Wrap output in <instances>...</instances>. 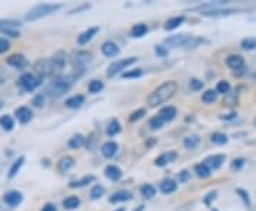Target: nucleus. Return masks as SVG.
I'll use <instances>...</instances> for the list:
<instances>
[{
	"instance_id": "obj_1",
	"label": "nucleus",
	"mask_w": 256,
	"mask_h": 211,
	"mask_svg": "<svg viewBox=\"0 0 256 211\" xmlns=\"http://www.w3.org/2000/svg\"><path fill=\"white\" fill-rule=\"evenodd\" d=\"M178 90V84L174 80H168L164 82L162 84H160L156 90H152V93L148 96L146 99V104L152 109L160 107L161 104H164L168 100H171L175 96V93Z\"/></svg>"
},
{
	"instance_id": "obj_2",
	"label": "nucleus",
	"mask_w": 256,
	"mask_h": 211,
	"mask_svg": "<svg viewBox=\"0 0 256 211\" xmlns=\"http://www.w3.org/2000/svg\"><path fill=\"white\" fill-rule=\"evenodd\" d=\"M66 67V57L57 55L52 59H40L34 63V70L40 79L48 76H57Z\"/></svg>"
},
{
	"instance_id": "obj_3",
	"label": "nucleus",
	"mask_w": 256,
	"mask_h": 211,
	"mask_svg": "<svg viewBox=\"0 0 256 211\" xmlns=\"http://www.w3.org/2000/svg\"><path fill=\"white\" fill-rule=\"evenodd\" d=\"M166 46L175 47V49H185V50H192L196 49L201 45L208 43V40H205L204 37L190 36V35H174V36L165 39L164 42Z\"/></svg>"
},
{
	"instance_id": "obj_4",
	"label": "nucleus",
	"mask_w": 256,
	"mask_h": 211,
	"mask_svg": "<svg viewBox=\"0 0 256 211\" xmlns=\"http://www.w3.org/2000/svg\"><path fill=\"white\" fill-rule=\"evenodd\" d=\"M60 9H62L60 3H40V5H37V6L28 10L24 19L28 22H36V20H40V19L53 15V13H56L57 10Z\"/></svg>"
},
{
	"instance_id": "obj_5",
	"label": "nucleus",
	"mask_w": 256,
	"mask_h": 211,
	"mask_svg": "<svg viewBox=\"0 0 256 211\" xmlns=\"http://www.w3.org/2000/svg\"><path fill=\"white\" fill-rule=\"evenodd\" d=\"M72 84H73V82L68 77H56L54 80L52 82V84L47 87V93H48V96L56 97V99L62 97L66 93L70 92Z\"/></svg>"
},
{
	"instance_id": "obj_6",
	"label": "nucleus",
	"mask_w": 256,
	"mask_h": 211,
	"mask_svg": "<svg viewBox=\"0 0 256 211\" xmlns=\"http://www.w3.org/2000/svg\"><path fill=\"white\" fill-rule=\"evenodd\" d=\"M137 60V57H126V59H120V60L112 62L107 69V76L108 77H116L117 74H122L124 72H127L128 67L136 65Z\"/></svg>"
},
{
	"instance_id": "obj_7",
	"label": "nucleus",
	"mask_w": 256,
	"mask_h": 211,
	"mask_svg": "<svg viewBox=\"0 0 256 211\" xmlns=\"http://www.w3.org/2000/svg\"><path fill=\"white\" fill-rule=\"evenodd\" d=\"M92 55L87 50H77L72 56V63L76 70H84L87 66L92 65Z\"/></svg>"
},
{
	"instance_id": "obj_8",
	"label": "nucleus",
	"mask_w": 256,
	"mask_h": 211,
	"mask_svg": "<svg viewBox=\"0 0 256 211\" xmlns=\"http://www.w3.org/2000/svg\"><path fill=\"white\" fill-rule=\"evenodd\" d=\"M18 84L23 87V90H26L28 93H32L36 90L37 87L42 84V79L33 73H24L20 76L18 79Z\"/></svg>"
},
{
	"instance_id": "obj_9",
	"label": "nucleus",
	"mask_w": 256,
	"mask_h": 211,
	"mask_svg": "<svg viewBox=\"0 0 256 211\" xmlns=\"http://www.w3.org/2000/svg\"><path fill=\"white\" fill-rule=\"evenodd\" d=\"M238 9H225V8H208V9L201 10L202 16H206V18H224V16H230V15H235L238 13Z\"/></svg>"
},
{
	"instance_id": "obj_10",
	"label": "nucleus",
	"mask_w": 256,
	"mask_h": 211,
	"mask_svg": "<svg viewBox=\"0 0 256 211\" xmlns=\"http://www.w3.org/2000/svg\"><path fill=\"white\" fill-rule=\"evenodd\" d=\"M225 63L228 66L230 70H234L235 73L236 72H240L244 73L245 70V59L240 55H229L225 60Z\"/></svg>"
},
{
	"instance_id": "obj_11",
	"label": "nucleus",
	"mask_w": 256,
	"mask_h": 211,
	"mask_svg": "<svg viewBox=\"0 0 256 211\" xmlns=\"http://www.w3.org/2000/svg\"><path fill=\"white\" fill-rule=\"evenodd\" d=\"M98 32H100V28H98V26L88 28L87 30H84L82 33L78 35V37H77V43H78L80 46H86V45H88L92 39L98 35Z\"/></svg>"
},
{
	"instance_id": "obj_12",
	"label": "nucleus",
	"mask_w": 256,
	"mask_h": 211,
	"mask_svg": "<svg viewBox=\"0 0 256 211\" xmlns=\"http://www.w3.org/2000/svg\"><path fill=\"white\" fill-rule=\"evenodd\" d=\"M176 158H178V153L175 150H168V151H165V153H162V154H160V156L156 157L154 164L156 167H165V165L174 163Z\"/></svg>"
},
{
	"instance_id": "obj_13",
	"label": "nucleus",
	"mask_w": 256,
	"mask_h": 211,
	"mask_svg": "<svg viewBox=\"0 0 256 211\" xmlns=\"http://www.w3.org/2000/svg\"><path fill=\"white\" fill-rule=\"evenodd\" d=\"M225 160H226V156H225V154H212V156L206 157V158L204 160V163L210 167V171H215V170H220V167L224 165Z\"/></svg>"
},
{
	"instance_id": "obj_14",
	"label": "nucleus",
	"mask_w": 256,
	"mask_h": 211,
	"mask_svg": "<svg viewBox=\"0 0 256 211\" xmlns=\"http://www.w3.org/2000/svg\"><path fill=\"white\" fill-rule=\"evenodd\" d=\"M3 201L6 202L9 207H18V204L23 201V194L18 191V190H10L3 195Z\"/></svg>"
},
{
	"instance_id": "obj_15",
	"label": "nucleus",
	"mask_w": 256,
	"mask_h": 211,
	"mask_svg": "<svg viewBox=\"0 0 256 211\" xmlns=\"http://www.w3.org/2000/svg\"><path fill=\"white\" fill-rule=\"evenodd\" d=\"M101 53L106 56V57H116V56L120 55V46L112 42V40H106L102 45H101Z\"/></svg>"
},
{
	"instance_id": "obj_16",
	"label": "nucleus",
	"mask_w": 256,
	"mask_h": 211,
	"mask_svg": "<svg viewBox=\"0 0 256 211\" xmlns=\"http://www.w3.org/2000/svg\"><path fill=\"white\" fill-rule=\"evenodd\" d=\"M100 150L101 154L106 157V158H112V157H116V154L118 153L120 147L114 140H108V141H106V143L101 146Z\"/></svg>"
},
{
	"instance_id": "obj_17",
	"label": "nucleus",
	"mask_w": 256,
	"mask_h": 211,
	"mask_svg": "<svg viewBox=\"0 0 256 211\" xmlns=\"http://www.w3.org/2000/svg\"><path fill=\"white\" fill-rule=\"evenodd\" d=\"M14 116L22 124H28V121H32L33 119V111L32 109H28V106H20L14 111Z\"/></svg>"
},
{
	"instance_id": "obj_18",
	"label": "nucleus",
	"mask_w": 256,
	"mask_h": 211,
	"mask_svg": "<svg viewBox=\"0 0 256 211\" xmlns=\"http://www.w3.org/2000/svg\"><path fill=\"white\" fill-rule=\"evenodd\" d=\"M6 63H8L10 67H14V69H18V70H23V69L28 65V59H26L23 55L9 56V57H8V60H6Z\"/></svg>"
},
{
	"instance_id": "obj_19",
	"label": "nucleus",
	"mask_w": 256,
	"mask_h": 211,
	"mask_svg": "<svg viewBox=\"0 0 256 211\" xmlns=\"http://www.w3.org/2000/svg\"><path fill=\"white\" fill-rule=\"evenodd\" d=\"M104 175L108 180H111V181H118V180H121V177H122V170L120 168L118 165L108 164L106 165V168H104Z\"/></svg>"
},
{
	"instance_id": "obj_20",
	"label": "nucleus",
	"mask_w": 256,
	"mask_h": 211,
	"mask_svg": "<svg viewBox=\"0 0 256 211\" xmlns=\"http://www.w3.org/2000/svg\"><path fill=\"white\" fill-rule=\"evenodd\" d=\"M132 200V193L130 190H118L111 195L108 201L112 204H118V202H127Z\"/></svg>"
},
{
	"instance_id": "obj_21",
	"label": "nucleus",
	"mask_w": 256,
	"mask_h": 211,
	"mask_svg": "<svg viewBox=\"0 0 256 211\" xmlns=\"http://www.w3.org/2000/svg\"><path fill=\"white\" fill-rule=\"evenodd\" d=\"M176 188H178V181L174 180V178H165V180H162L161 184H160V191L162 194H165V195L175 193Z\"/></svg>"
},
{
	"instance_id": "obj_22",
	"label": "nucleus",
	"mask_w": 256,
	"mask_h": 211,
	"mask_svg": "<svg viewBox=\"0 0 256 211\" xmlns=\"http://www.w3.org/2000/svg\"><path fill=\"white\" fill-rule=\"evenodd\" d=\"M86 103V96H82V94H74L72 97H68L67 100H66V107L67 109H72V110H77V109H80L82 107V104Z\"/></svg>"
},
{
	"instance_id": "obj_23",
	"label": "nucleus",
	"mask_w": 256,
	"mask_h": 211,
	"mask_svg": "<svg viewBox=\"0 0 256 211\" xmlns=\"http://www.w3.org/2000/svg\"><path fill=\"white\" fill-rule=\"evenodd\" d=\"M176 107L174 106H164L161 110L158 111V116L164 120V123H171L176 117Z\"/></svg>"
},
{
	"instance_id": "obj_24",
	"label": "nucleus",
	"mask_w": 256,
	"mask_h": 211,
	"mask_svg": "<svg viewBox=\"0 0 256 211\" xmlns=\"http://www.w3.org/2000/svg\"><path fill=\"white\" fill-rule=\"evenodd\" d=\"M74 165H76V160H74L73 157L64 156L58 160V163H57V170H58L60 173H67V171H70V170L73 168Z\"/></svg>"
},
{
	"instance_id": "obj_25",
	"label": "nucleus",
	"mask_w": 256,
	"mask_h": 211,
	"mask_svg": "<svg viewBox=\"0 0 256 211\" xmlns=\"http://www.w3.org/2000/svg\"><path fill=\"white\" fill-rule=\"evenodd\" d=\"M24 161H26V157L20 156L18 158H16L9 168V173H8V178H14L18 173H20V168L24 165Z\"/></svg>"
},
{
	"instance_id": "obj_26",
	"label": "nucleus",
	"mask_w": 256,
	"mask_h": 211,
	"mask_svg": "<svg viewBox=\"0 0 256 211\" xmlns=\"http://www.w3.org/2000/svg\"><path fill=\"white\" fill-rule=\"evenodd\" d=\"M94 181H96V175H84L80 180H73V181H70V183H68V187H70V188H82V187L94 183Z\"/></svg>"
},
{
	"instance_id": "obj_27",
	"label": "nucleus",
	"mask_w": 256,
	"mask_h": 211,
	"mask_svg": "<svg viewBox=\"0 0 256 211\" xmlns=\"http://www.w3.org/2000/svg\"><path fill=\"white\" fill-rule=\"evenodd\" d=\"M80 204H82V200L77 195H68L63 200V207L66 210H76L80 207Z\"/></svg>"
},
{
	"instance_id": "obj_28",
	"label": "nucleus",
	"mask_w": 256,
	"mask_h": 211,
	"mask_svg": "<svg viewBox=\"0 0 256 211\" xmlns=\"http://www.w3.org/2000/svg\"><path fill=\"white\" fill-rule=\"evenodd\" d=\"M184 22H185V16L181 15V16H174V18L168 19L166 22H165V30H175V29H178L181 25H184Z\"/></svg>"
},
{
	"instance_id": "obj_29",
	"label": "nucleus",
	"mask_w": 256,
	"mask_h": 211,
	"mask_svg": "<svg viewBox=\"0 0 256 211\" xmlns=\"http://www.w3.org/2000/svg\"><path fill=\"white\" fill-rule=\"evenodd\" d=\"M148 33V25L146 23H137L131 29V37L134 39H141Z\"/></svg>"
},
{
	"instance_id": "obj_30",
	"label": "nucleus",
	"mask_w": 256,
	"mask_h": 211,
	"mask_svg": "<svg viewBox=\"0 0 256 211\" xmlns=\"http://www.w3.org/2000/svg\"><path fill=\"white\" fill-rule=\"evenodd\" d=\"M194 173L198 175L200 178H208V177H210V174H212L210 168L208 167V165L205 164L204 161H202V163H198V164H195V167H194Z\"/></svg>"
},
{
	"instance_id": "obj_31",
	"label": "nucleus",
	"mask_w": 256,
	"mask_h": 211,
	"mask_svg": "<svg viewBox=\"0 0 256 211\" xmlns=\"http://www.w3.org/2000/svg\"><path fill=\"white\" fill-rule=\"evenodd\" d=\"M200 143H201V137L198 134H191V136L184 138V147L186 150H195L200 146Z\"/></svg>"
},
{
	"instance_id": "obj_32",
	"label": "nucleus",
	"mask_w": 256,
	"mask_h": 211,
	"mask_svg": "<svg viewBox=\"0 0 256 211\" xmlns=\"http://www.w3.org/2000/svg\"><path fill=\"white\" fill-rule=\"evenodd\" d=\"M121 130H122V127H121V124H120L118 120L112 119L110 123H108L106 133H107V136H108V137H114V136H117V134L121 133Z\"/></svg>"
},
{
	"instance_id": "obj_33",
	"label": "nucleus",
	"mask_w": 256,
	"mask_h": 211,
	"mask_svg": "<svg viewBox=\"0 0 256 211\" xmlns=\"http://www.w3.org/2000/svg\"><path fill=\"white\" fill-rule=\"evenodd\" d=\"M140 193L146 200H151V198H154V195L156 194V188L152 184H142L140 187Z\"/></svg>"
},
{
	"instance_id": "obj_34",
	"label": "nucleus",
	"mask_w": 256,
	"mask_h": 211,
	"mask_svg": "<svg viewBox=\"0 0 256 211\" xmlns=\"http://www.w3.org/2000/svg\"><path fill=\"white\" fill-rule=\"evenodd\" d=\"M86 137L82 136V134H74L73 137L68 138V147L70 148H73V150H78V148H82L84 144H86Z\"/></svg>"
},
{
	"instance_id": "obj_35",
	"label": "nucleus",
	"mask_w": 256,
	"mask_h": 211,
	"mask_svg": "<svg viewBox=\"0 0 256 211\" xmlns=\"http://www.w3.org/2000/svg\"><path fill=\"white\" fill-rule=\"evenodd\" d=\"M216 99H218V92L215 89H208V90H205V92L202 93L201 100L205 104H212V103L216 101Z\"/></svg>"
},
{
	"instance_id": "obj_36",
	"label": "nucleus",
	"mask_w": 256,
	"mask_h": 211,
	"mask_svg": "<svg viewBox=\"0 0 256 211\" xmlns=\"http://www.w3.org/2000/svg\"><path fill=\"white\" fill-rule=\"evenodd\" d=\"M210 141L216 146H225L229 141L228 136L225 133H220V131H215L210 134Z\"/></svg>"
},
{
	"instance_id": "obj_37",
	"label": "nucleus",
	"mask_w": 256,
	"mask_h": 211,
	"mask_svg": "<svg viewBox=\"0 0 256 211\" xmlns=\"http://www.w3.org/2000/svg\"><path fill=\"white\" fill-rule=\"evenodd\" d=\"M104 194H106V187L101 185V184H94L92 187V190H90L92 200H100V198L104 197Z\"/></svg>"
},
{
	"instance_id": "obj_38",
	"label": "nucleus",
	"mask_w": 256,
	"mask_h": 211,
	"mask_svg": "<svg viewBox=\"0 0 256 211\" xmlns=\"http://www.w3.org/2000/svg\"><path fill=\"white\" fill-rule=\"evenodd\" d=\"M0 127L4 130V131H12L14 129V120L9 114H4L0 117Z\"/></svg>"
},
{
	"instance_id": "obj_39",
	"label": "nucleus",
	"mask_w": 256,
	"mask_h": 211,
	"mask_svg": "<svg viewBox=\"0 0 256 211\" xmlns=\"http://www.w3.org/2000/svg\"><path fill=\"white\" fill-rule=\"evenodd\" d=\"M22 26V23L14 19H0V30H6V29H18Z\"/></svg>"
},
{
	"instance_id": "obj_40",
	"label": "nucleus",
	"mask_w": 256,
	"mask_h": 211,
	"mask_svg": "<svg viewBox=\"0 0 256 211\" xmlns=\"http://www.w3.org/2000/svg\"><path fill=\"white\" fill-rule=\"evenodd\" d=\"M164 120L161 119L158 114L156 116H154V117H151L150 119V121H148V127H150V130H152V131H156V130H160L164 127Z\"/></svg>"
},
{
	"instance_id": "obj_41",
	"label": "nucleus",
	"mask_w": 256,
	"mask_h": 211,
	"mask_svg": "<svg viewBox=\"0 0 256 211\" xmlns=\"http://www.w3.org/2000/svg\"><path fill=\"white\" fill-rule=\"evenodd\" d=\"M104 90V83L101 80H92L88 83V93L90 94H98Z\"/></svg>"
},
{
	"instance_id": "obj_42",
	"label": "nucleus",
	"mask_w": 256,
	"mask_h": 211,
	"mask_svg": "<svg viewBox=\"0 0 256 211\" xmlns=\"http://www.w3.org/2000/svg\"><path fill=\"white\" fill-rule=\"evenodd\" d=\"M144 76V70L142 69H132V70H127V72H124V73L121 74V77L122 79H140V77H142Z\"/></svg>"
},
{
	"instance_id": "obj_43",
	"label": "nucleus",
	"mask_w": 256,
	"mask_h": 211,
	"mask_svg": "<svg viewBox=\"0 0 256 211\" xmlns=\"http://www.w3.org/2000/svg\"><path fill=\"white\" fill-rule=\"evenodd\" d=\"M240 47L244 50H255L256 49V39L255 37H245L242 42H240Z\"/></svg>"
},
{
	"instance_id": "obj_44",
	"label": "nucleus",
	"mask_w": 256,
	"mask_h": 211,
	"mask_svg": "<svg viewBox=\"0 0 256 211\" xmlns=\"http://www.w3.org/2000/svg\"><path fill=\"white\" fill-rule=\"evenodd\" d=\"M235 193L238 194L239 195V198L244 201V204H245V207H250L252 205V201H250V197H249V193H248L246 190H244V188H236L235 190Z\"/></svg>"
},
{
	"instance_id": "obj_45",
	"label": "nucleus",
	"mask_w": 256,
	"mask_h": 211,
	"mask_svg": "<svg viewBox=\"0 0 256 211\" xmlns=\"http://www.w3.org/2000/svg\"><path fill=\"white\" fill-rule=\"evenodd\" d=\"M245 163H246V160H245L244 157H236V158H234L232 163H230V170H232V171H240V170L244 168Z\"/></svg>"
},
{
	"instance_id": "obj_46",
	"label": "nucleus",
	"mask_w": 256,
	"mask_h": 211,
	"mask_svg": "<svg viewBox=\"0 0 256 211\" xmlns=\"http://www.w3.org/2000/svg\"><path fill=\"white\" fill-rule=\"evenodd\" d=\"M216 92H218V94H228L229 92H230V83L228 82V80H220V82H218V84H216V89H215Z\"/></svg>"
},
{
	"instance_id": "obj_47",
	"label": "nucleus",
	"mask_w": 256,
	"mask_h": 211,
	"mask_svg": "<svg viewBox=\"0 0 256 211\" xmlns=\"http://www.w3.org/2000/svg\"><path fill=\"white\" fill-rule=\"evenodd\" d=\"M190 87H191L192 92H201L202 89L205 87V83L200 80V79H196V77H192L190 80Z\"/></svg>"
},
{
	"instance_id": "obj_48",
	"label": "nucleus",
	"mask_w": 256,
	"mask_h": 211,
	"mask_svg": "<svg viewBox=\"0 0 256 211\" xmlns=\"http://www.w3.org/2000/svg\"><path fill=\"white\" fill-rule=\"evenodd\" d=\"M236 103H238L236 92H229L224 99V104H226V106H236Z\"/></svg>"
},
{
	"instance_id": "obj_49",
	"label": "nucleus",
	"mask_w": 256,
	"mask_h": 211,
	"mask_svg": "<svg viewBox=\"0 0 256 211\" xmlns=\"http://www.w3.org/2000/svg\"><path fill=\"white\" fill-rule=\"evenodd\" d=\"M146 114V109H137L136 111H132L131 114H130V121L131 123H134V121H138V120H141L144 116Z\"/></svg>"
},
{
	"instance_id": "obj_50",
	"label": "nucleus",
	"mask_w": 256,
	"mask_h": 211,
	"mask_svg": "<svg viewBox=\"0 0 256 211\" xmlns=\"http://www.w3.org/2000/svg\"><path fill=\"white\" fill-rule=\"evenodd\" d=\"M178 183L180 184H184V183H186L190 178H191V171L190 170H182V171H180L178 173Z\"/></svg>"
},
{
	"instance_id": "obj_51",
	"label": "nucleus",
	"mask_w": 256,
	"mask_h": 211,
	"mask_svg": "<svg viewBox=\"0 0 256 211\" xmlns=\"http://www.w3.org/2000/svg\"><path fill=\"white\" fill-rule=\"evenodd\" d=\"M44 103H46V97H44V94H37L34 96V99H33V106L34 107H43L44 106Z\"/></svg>"
},
{
	"instance_id": "obj_52",
	"label": "nucleus",
	"mask_w": 256,
	"mask_h": 211,
	"mask_svg": "<svg viewBox=\"0 0 256 211\" xmlns=\"http://www.w3.org/2000/svg\"><path fill=\"white\" fill-rule=\"evenodd\" d=\"M10 49V42L8 39H4V37H0V55H3V53H6V52H9Z\"/></svg>"
},
{
	"instance_id": "obj_53",
	"label": "nucleus",
	"mask_w": 256,
	"mask_h": 211,
	"mask_svg": "<svg viewBox=\"0 0 256 211\" xmlns=\"http://www.w3.org/2000/svg\"><path fill=\"white\" fill-rule=\"evenodd\" d=\"M156 55L160 56V57H166V56H168V47L156 46Z\"/></svg>"
},
{
	"instance_id": "obj_54",
	"label": "nucleus",
	"mask_w": 256,
	"mask_h": 211,
	"mask_svg": "<svg viewBox=\"0 0 256 211\" xmlns=\"http://www.w3.org/2000/svg\"><path fill=\"white\" fill-rule=\"evenodd\" d=\"M236 113L235 111H230L229 114H222V116H220V120H225V121H230V120H235L236 119Z\"/></svg>"
},
{
	"instance_id": "obj_55",
	"label": "nucleus",
	"mask_w": 256,
	"mask_h": 211,
	"mask_svg": "<svg viewBox=\"0 0 256 211\" xmlns=\"http://www.w3.org/2000/svg\"><path fill=\"white\" fill-rule=\"evenodd\" d=\"M86 9H90V5L84 3V5L78 6V8H74L73 10H70V12H68V15H74V13H78V12H82V10H86Z\"/></svg>"
},
{
	"instance_id": "obj_56",
	"label": "nucleus",
	"mask_w": 256,
	"mask_h": 211,
	"mask_svg": "<svg viewBox=\"0 0 256 211\" xmlns=\"http://www.w3.org/2000/svg\"><path fill=\"white\" fill-rule=\"evenodd\" d=\"M215 198H216V191H210V193L204 198V202H205L206 205H210V201L215 200Z\"/></svg>"
},
{
	"instance_id": "obj_57",
	"label": "nucleus",
	"mask_w": 256,
	"mask_h": 211,
	"mask_svg": "<svg viewBox=\"0 0 256 211\" xmlns=\"http://www.w3.org/2000/svg\"><path fill=\"white\" fill-rule=\"evenodd\" d=\"M42 211H57V207H56V204H53V202H47V204L43 205Z\"/></svg>"
},
{
	"instance_id": "obj_58",
	"label": "nucleus",
	"mask_w": 256,
	"mask_h": 211,
	"mask_svg": "<svg viewBox=\"0 0 256 211\" xmlns=\"http://www.w3.org/2000/svg\"><path fill=\"white\" fill-rule=\"evenodd\" d=\"M154 144H156V138L151 137L146 140V147H151V146H154Z\"/></svg>"
},
{
	"instance_id": "obj_59",
	"label": "nucleus",
	"mask_w": 256,
	"mask_h": 211,
	"mask_svg": "<svg viewBox=\"0 0 256 211\" xmlns=\"http://www.w3.org/2000/svg\"><path fill=\"white\" fill-rule=\"evenodd\" d=\"M142 210H146V205H142V204H141V205H138L137 210H134V211H142Z\"/></svg>"
},
{
	"instance_id": "obj_60",
	"label": "nucleus",
	"mask_w": 256,
	"mask_h": 211,
	"mask_svg": "<svg viewBox=\"0 0 256 211\" xmlns=\"http://www.w3.org/2000/svg\"><path fill=\"white\" fill-rule=\"evenodd\" d=\"M3 107H4V101H2V100H0V110H2V109H3Z\"/></svg>"
},
{
	"instance_id": "obj_61",
	"label": "nucleus",
	"mask_w": 256,
	"mask_h": 211,
	"mask_svg": "<svg viewBox=\"0 0 256 211\" xmlns=\"http://www.w3.org/2000/svg\"><path fill=\"white\" fill-rule=\"evenodd\" d=\"M114 211H127V210H126V207H120V208H117V210H114Z\"/></svg>"
},
{
	"instance_id": "obj_62",
	"label": "nucleus",
	"mask_w": 256,
	"mask_h": 211,
	"mask_svg": "<svg viewBox=\"0 0 256 211\" xmlns=\"http://www.w3.org/2000/svg\"><path fill=\"white\" fill-rule=\"evenodd\" d=\"M254 124H255V127H256V119L254 120Z\"/></svg>"
},
{
	"instance_id": "obj_63",
	"label": "nucleus",
	"mask_w": 256,
	"mask_h": 211,
	"mask_svg": "<svg viewBox=\"0 0 256 211\" xmlns=\"http://www.w3.org/2000/svg\"><path fill=\"white\" fill-rule=\"evenodd\" d=\"M210 211H220V210H216V208H214V210H210Z\"/></svg>"
}]
</instances>
